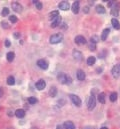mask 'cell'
<instances>
[{
  "label": "cell",
  "instance_id": "6da1fadb",
  "mask_svg": "<svg viewBox=\"0 0 120 129\" xmlns=\"http://www.w3.org/2000/svg\"><path fill=\"white\" fill-rule=\"evenodd\" d=\"M63 40V34L61 33H56V34H53L52 36H50L49 38V42L51 44H57V43L61 42Z\"/></svg>",
  "mask_w": 120,
  "mask_h": 129
},
{
  "label": "cell",
  "instance_id": "7a4b0ae2",
  "mask_svg": "<svg viewBox=\"0 0 120 129\" xmlns=\"http://www.w3.org/2000/svg\"><path fill=\"white\" fill-rule=\"evenodd\" d=\"M57 79L62 84H70L72 82V79L69 76H67L65 73H59L57 76Z\"/></svg>",
  "mask_w": 120,
  "mask_h": 129
},
{
  "label": "cell",
  "instance_id": "3957f363",
  "mask_svg": "<svg viewBox=\"0 0 120 129\" xmlns=\"http://www.w3.org/2000/svg\"><path fill=\"white\" fill-rule=\"evenodd\" d=\"M69 98H70V100H71L72 103H73L75 106H77V107L81 106L82 102H81V99L79 98V96L75 95V94H69Z\"/></svg>",
  "mask_w": 120,
  "mask_h": 129
},
{
  "label": "cell",
  "instance_id": "277c9868",
  "mask_svg": "<svg viewBox=\"0 0 120 129\" xmlns=\"http://www.w3.org/2000/svg\"><path fill=\"white\" fill-rule=\"evenodd\" d=\"M96 106V98L93 94H91V96L89 97V100H88V110H93Z\"/></svg>",
  "mask_w": 120,
  "mask_h": 129
},
{
  "label": "cell",
  "instance_id": "5b68a950",
  "mask_svg": "<svg viewBox=\"0 0 120 129\" xmlns=\"http://www.w3.org/2000/svg\"><path fill=\"white\" fill-rule=\"evenodd\" d=\"M37 66H38L40 69H42V70H47L49 65H48V62L45 61L44 59H39V60L37 61Z\"/></svg>",
  "mask_w": 120,
  "mask_h": 129
},
{
  "label": "cell",
  "instance_id": "8992f818",
  "mask_svg": "<svg viewBox=\"0 0 120 129\" xmlns=\"http://www.w3.org/2000/svg\"><path fill=\"white\" fill-rule=\"evenodd\" d=\"M58 8H59L60 10L67 11V10L70 8V4H69V2H67V1H61V2L58 4Z\"/></svg>",
  "mask_w": 120,
  "mask_h": 129
},
{
  "label": "cell",
  "instance_id": "52a82bcc",
  "mask_svg": "<svg viewBox=\"0 0 120 129\" xmlns=\"http://www.w3.org/2000/svg\"><path fill=\"white\" fill-rule=\"evenodd\" d=\"M74 41H75V43H76V44H78V45H84V44H86V39H85L83 36H81V35H78V36L75 37Z\"/></svg>",
  "mask_w": 120,
  "mask_h": 129
},
{
  "label": "cell",
  "instance_id": "ba28073f",
  "mask_svg": "<svg viewBox=\"0 0 120 129\" xmlns=\"http://www.w3.org/2000/svg\"><path fill=\"white\" fill-rule=\"evenodd\" d=\"M35 86L38 90H43L45 87H46V82H45V80H43V79H40L36 82Z\"/></svg>",
  "mask_w": 120,
  "mask_h": 129
},
{
  "label": "cell",
  "instance_id": "9c48e42d",
  "mask_svg": "<svg viewBox=\"0 0 120 129\" xmlns=\"http://www.w3.org/2000/svg\"><path fill=\"white\" fill-rule=\"evenodd\" d=\"M79 8H80V5H79V1H74L72 6H71V10L74 14H77L79 12Z\"/></svg>",
  "mask_w": 120,
  "mask_h": 129
},
{
  "label": "cell",
  "instance_id": "30bf717a",
  "mask_svg": "<svg viewBox=\"0 0 120 129\" xmlns=\"http://www.w3.org/2000/svg\"><path fill=\"white\" fill-rule=\"evenodd\" d=\"M11 7H12V9H13L14 11H16V12H21L22 9H23L22 5H21L20 3H18V2H13V3L11 4Z\"/></svg>",
  "mask_w": 120,
  "mask_h": 129
},
{
  "label": "cell",
  "instance_id": "8fae6325",
  "mask_svg": "<svg viewBox=\"0 0 120 129\" xmlns=\"http://www.w3.org/2000/svg\"><path fill=\"white\" fill-rule=\"evenodd\" d=\"M112 75H113V77H115V78H117L118 76H119V74H120V65H115L113 68H112Z\"/></svg>",
  "mask_w": 120,
  "mask_h": 129
},
{
  "label": "cell",
  "instance_id": "7c38bea8",
  "mask_svg": "<svg viewBox=\"0 0 120 129\" xmlns=\"http://www.w3.org/2000/svg\"><path fill=\"white\" fill-rule=\"evenodd\" d=\"M72 55H73V57H74V59L79 60V61H80V60H82V58H83L82 53H81L80 51H78V50H73Z\"/></svg>",
  "mask_w": 120,
  "mask_h": 129
},
{
  "label": "cell",
  "instance_id": "4fadbf2b",
  "mask_svg": "<svg viewBox=\"0 0 120 129\" xmlns=\"http://www.w3.org/2000/svg\"><path fill=\"white\" fill-rule=\"evenodd\" d=\"M61 21H62L61 16H58L57 18H55L54 20H52V22H51V27H52V28H55V27L59 26L60 23H61Z\"/></svg>",
  "mask_w": 120,
  "mask_h": 129
},
{
  "label": "cell",
  "instance_id": "5bb4252c",
  "mask_svg": "<svg viewBox=\"0 0 120 129\" xmlns=\"http://www.w3.org/2000/svg\"><path fill=\"white\" fill-rule=\"evenodd\" d=\"M76 76H77L78 80L83 81V80L85 79V73H84V71L81 70V69H78V70H77V72H76Z\"/></svg>",
  "mask_w": 120,
  "mask_h": 129
},
{
  "label": "cell",
  "instance_id": "9a60e30c",
  "mask_svg": "<svg viewBox=\"0 0 120 129\" xmlns=\"http://www.w3.org/2000/svg\"><path fill=\"white\" fill-rule=\"evenodd\" d=\"M109 32H110V29H109V28H105V29L102 31V33H101V40H103V41L106 40L107 37H108Z\"/></svg>",
  "mask_w": 120,
  "mask_h": 129
},
{
  "label": "cell",
  "instance_id": "2e32d148",
  "mask_svg": "<svg viewBox=\"0 0 120 129\" xmlns=\"http://www.w3.org/2000/svg\"><path fill=\"white\" fill-rule=\"evenodd\" d=\"M15 116H16L17 118H23L24 116H25V111L23 110V109H17L16 111H15Z\"/></svg>",
  "mask_w": 120,
  "mask_h": 129
},
{
  "label": "cell",
  "instance_id": "e0dca14e",
  "mask_svg": "<svg viewBox=\"0 0 120 129\" xmlns=\"http://www.w3.org/2000/svg\"><path fill=\"white\" fill-rule=\"evenodd\" d=\"M63 127H64V129H75V125H74L73 122H71V121H66V122H64Z\"/></svg>",
  "mask_w": 120,
  "mask_h": 129
},
{
  "label": "cell",
  "instance_id": "ac0fdd59",
  "mask_svg": "<svg viewBox=\"0 0 120 129\" xmlns=\"http://www.w3.org/2000/svg\"><path fill=\"white\" fill-rule=\"evenodd\" d=\"M111 24H112V26L115 28L116 30H119V29H120V23H119V21H118L116 18H112Z\"/></svg>",
  "mask_w": 120,
  "mask_h": 129
},
{
  "label": "cell",
  "instance_id": "d6986e66",
  "mask_svg": "<svg viewBox=\"0 0 120 129\" xmlns=\"http://www.w3.org/2000/svg\"><path fill=\"white\" fill-rule=\"evenodd\" d=\"M98 101L101 104H105V102H106V100H105V93L101 92L98 94Z\"/></svg>",
  "mask_w": 120,
  "mask_h": 129
},
{
  "label": "cell",
  "instance_id": "ffe728a7",
  "mask_svg": "<svg viewBox=\"0 0 120 129\" xmlns=\"http://www.w3.org/2000/svg\"><path fill=\"white\" fill-rule=\"evenodd\" d=\"M95 62H96V58H95L94 56H89L88 58H87V64H88V65H90V66L94 65V64H95Z\"/></svg>",
  "mask_w": 120,
  "mask_h": 129
},
{
  "label": "cell",
  "instance_id": "44dd1931",
  "mask_svg": "<svg viewBox=\"0 0 120 129\" xmlns=\"http://www.w3.org/2000/svg\"><path fill=\"white\" fill-rule=\"evenodd\" d=\"M6 58H7V61H8V62H12V61L14 60V58H15L14 52H8L7 55H6Z\"/></svg>",
  "mask_w": 120,
  "mask_h": 129
},
{
  "label": "cell",
  "instance_id": "7402d4cb",
  "mask_svg": "<svg viewBox=\"0 0 120 129\" xmlns=\"http://www.w3.org/2000/svg\"><path fill=\"white\" fill-rule=\"evenodd\" d=\"M59 16V12L57 11V10H55V11H52L50 14H49V17H50V19L51 20H54L55 18H57Z\"/></svg>",
  "mask_w": 120,
  "mask_h": 129
},
{
  "label": "cell",
  "instance_id": "603a6c76",
  "mask_svg": "<svg viewBox=\"0 0 120 129\" xmlns=\"http://www.w3.org/2000/svg\"><path fill=\"white\" fill-rule=\"evenodd\" d=\"M56 94H57V89H56L55 86H52V87L50 88V90H49V95L51 97H55Z\"/></svg>",
  "mask_w": 120,
  "mask_h": 129
},
{
  "label": "cell",
  "instance_id": "cb8c5ba5",
  "mask_svg": "<svg viewBox=\"0 0 120 129\" xmlns=\"http://www.w3.org/2000/svg\"><path fill=\"white\" fill-rule=\"evenodd\" d=\"M96 12L97 13H100V14H103V13H105V8L102 6V5H97L96 6Z\"/></svg>",
  "mask_w": 120,
  "mask_h": 129
},
{
  "label": "cell",
  "instance_id": "d4e9b609",
  "mask_svg": "<svg viewBox=\"0 0 120 129\" xmlns=\"http://www.w3.org/2000/svg\"><path fill=\"white\" fill-rule=\"evenodd\" d=\"M110 101L111 102H115L116 100H117V93L116 92H112L111 94H110Z\"/></svg>",
  "mask_w": 120,
  "mask_h": 129
},
{
  "label": "cell",
  "instance_id": "484cf974",
  "mask_svg": "<svg viewBox=\"0 0 120 129\" xmlns=\"http://www.w3.org/2000/svg\"><path fill=\"white\" fill-rule=\"evenodd\" d=\"M7 84L8 85H14L15 84V79L13 76H8L7 78Z\"/></svg>",
  "mask_w": 120,
  "mask_h": 129
},
{
  "label": "cell",
  "instance_id": "4316f807",
  "mask_svg": "<svg viewBox=\"0 0 120 129\" xmlns=\"http://www.w3.org/2000/svg\"><path fill=\"white\" fill-rule=\"evenodd\" d=\"M37 101H38V100H37V98L36 97H29L28 98V103H30V104H35V103H37Z\"/></svg>",
  "mask_w": 120,
  "mask_h": 129
},
{
  "label": "cell",
  "instance_id": "83f0119b",
  "mask_svg": "<svg viewBox=\"0 0 120 129\" xmlns=\"http://www.w3.org/2000/svg\"><path fill=\"white\" fill-rule=\"evenodd\" d=\"M9 14V9L7 8V7H5V8H3L2 9V12H1V15L3 16V17H5V16H7Z\"/></svg>",
  "mask_w": 120,
  "mask_h": 129
},
{
  "label": "cell",
  "instance_id": "f1b7e54d",
  "mask_svg": "<svg viewBox=\"0 0 120 129\" xmlns=\"http://www.w3.org/2000/svg\"><path fill=\"white\" fill-rule=\"evenodd\" d=\"M33 3L35 4V6H36V8H37L38 10H41V9H42V3H41L40 1H33Z\"/></svg>",
  "mask_w": 120,
  "mask_h": 129
},
{
  "label": "cell",
  "instance_id": "f546056e",
  "mask_svg": "<svg viewBox=\"0 0 120 129\" xmlns=\"http://www.w3.org/2000/svg\"><path fill=\"white\" fill-rule=\"evenodd\" d=\"M17 17L16 16H15V15H11L10 17H9V21L11 22V23H16L17 22Z\"/></svg>",
  "mask_w": 120,
  "mask_h": 129
},
{
  "label": "cell",
  "instance_id": "4dcf8cb0",
  "mask_svg": "<svg viewBox=\"0 0 120 129\" xmlns=\"http://www.w3.org/2000/svg\"><path fill=\"white\" fill-rule=\"evenodd\" d=\"M89 49L91 50V51H95L96 50V44H95V43L90 42L89 43Z\"/></svg>",
  "mask_w": 120,
  "mask_h": 129
},
{
  "label": "cell",
  "instance_id": "1f68e13d",
  "mask_svg": "<svg viewBox=\"0 0 120 129\" xmlns=\"http://www.w3.org/2000/svg\"><path fill=\"white\" fill-rule=\"evenodd\" d=\"M98 40H99V38H98V36H96V35H94V36H92L91 38H90V42L95 43V44L98 42Z\"/></svg>",
  "mask_w": 120,
  "mask_h": 129
},
{
  "label": "cell",
  "instance_id": "d6a6232c",
  "mask_svg": "<svg viewBox=\"0 0 120 129\" xmlns=\"http://www.w3.org/2000/svg\"><path fill=\"white\" fill-rule=\"evenodd\" d=\"M118 13H119L118 8H112V10H111V14H112L113 16H118Z\"/></svg>",
  "mask_w": 120,
  "mask_h": 129
},
{
  "label": "cell",
  "instance_id": "836d02e7",
  "mask_svg": "<svg viewBox=\"0 0 120 129\" xmlns=\"http://www.w3.org/2000/svg\"><path fill=\"white\" fill-rule=\"evenodd\" d=\"M1 26H2L3 28H5V29H7V28L9 27V26H8V23L5 22V21H2V22H1Z\"/></svg>",
  "mask_w": 120,
  "mask_h": 129
},
{
  "label": "cell",
  "instance_id": "e575fe53",
  "mask_svg": "<svg viewBox=\"0 0 120 129\" xmlns=\"http://www.w3.org/2000/svg\"><path fill=\"white\" fill-rule=\"evenodd\" d=\"M10 45H11V43H10V41H9L8 39H6V40H5V46H6V47H9Z\"/></svg>",
  "mask_w": 120,
  "mask_h": 129
},
{
  "label": "cell",
  "instance_id": "d590c367",
  "mask_svg": "<svg viewBox=\"0 0 120 129\" xmlns=\"http://www.w3.org/2000/svg\"><path fill=\"white\" fill-rule=\"evenodd\" d=\"M14 37L15 38H20V33H18V32H16V33H14Z\"/></svg>",
  "mask_w": 120,
  "mask_h": 129
},
{
  "label": "cell",
  "instance_id": "8d00e7d4",
  "mask_svg": "<svg viewBox=\"0 0 120 129\" xmlns=\"http://www.w3.org/2000/svg\"><path fill=\"white\" fill-rule=\"evenodd\" d=\"M83 11H84L85 13H88V12H89V7H87V6H86V7L83 9Z\"/></svg>",
  "mask_w": 120,
  "mask_h": 129
},
{
  "label": "cell",
  "instance_id": "74e56055",
  "mask_svg": "<svg viewBox=\"0 0 120 129\" xmlns=\"http://www.w3.org/2000/svg\"><path fill=\"white\" fill-rule=\"evenodd\" d=\"M2 96H3V89L0 87V98H1Z\"/></svg>",
  "mask_w": 120,
  "mask_h": 129
},
{
  "label": "cell",
  "instance_id": "f35d334b",
  "mask_svg": "<svg viewBox=\"0 0 120 129\" xmlns=\"http://www.w3.org/2000/svg\"><path fill=\"white\" fill-rule=\"evenodd\" d=\"M113 3H114V1H108V6L110 7V6H112L113 5Z\"/></svg>",
  "mask_w": 120,
  "mask_h": 129
},
{
  "label": "cell",
  "instance_id": "ab89813d",
  "mask_svg": "<svg viewBox=\"0 0 120 129\" xmlns=\"http://www.w3.org/2000/svg\"><path fill=\"white\" fill-rule=\"evenodd\" d=\"M56 129H63V126H62V125H57Z\"/></svg>",
  "mask_w": 120,
  "mask_h": 129
},
{
  "label": "cell",
  "instance_id": "60d3db41",
  "mask_svg": "<svg viewBox=\"0 0 120 129\" xmlns=\"http://www.w3.org/2000/svg\"><path fill=\"white\" fill-rule=\"evenodd\" d=\"M89 4H90V5H91V4L93 5V4H94V1H89Z\"/></svg>",
  "mask_w": 120,
  "mask_h": 129
},
{
  "label": "cell",
  "instance_id": "b9f144b4",
  "mask_svg": "<svg viewBox=\"0 0 120 129\" xmlns=\"http://www.w3.org/2000/svg\"><path fill=\"white\" fill-rule=\"evenodd\" d=\"M100 129H108V128H107V127H105V126H103V127H101Z\"/></svg>",
  "mask_w": 120,
  "mask_h": 129
},
{
  "label": "cell",
  "instance_id": "7bdbcfd3",
  "mask_svg": "<svg viewBox=\"0 0 120 129\" xmlns=\"http://www.w3.org/2000/svg\"><path fill=\"white\" fill-rule=\"evenodd\" d=\"M8 129H13V128H8Z\"/></svg>",
  "mask_w": 120,
  "mask_h": 129
}]
</instances>
